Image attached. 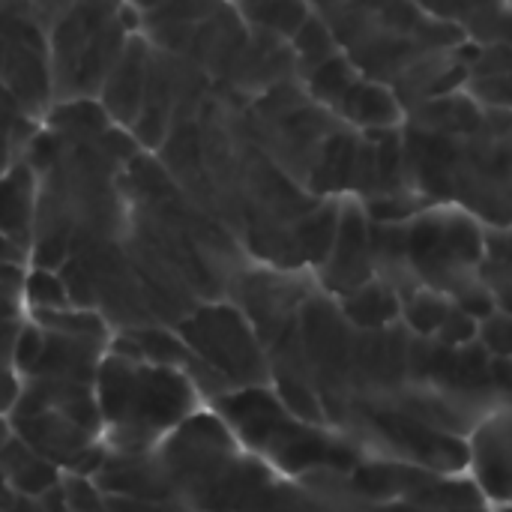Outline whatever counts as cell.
I'll use <instances>...</instances> for the list:
<instances>
[{
    "label": "cell",
    "mask_w": 512,
    "mask_h": 512,
    "mask_svg": "<svg viewBox=\"0 0 512 512\" xmlns=\"http://www.w3.org/2000/svg\"><path fill=\"white\" fill-rule=\"evenodd\" d=\"M339 51L402 108L462 90L468 39L414 0H309Z\"/></svg>",
    "instance_id": "obj_1"
},
{
    "label": "cell",
    "mask_w": 512,
    "mask_h": 512,
    "mask_svg": "<svg viewBox=\"0 0 512 512\" xmlns=\"http://www.w3.org/2000/svg\"><path fill=\"white\" fill-rule=\"evenodd\" d=\"M213 405L231 435L240 438L270 468L306 477L315 471L351 474L357 465H363L357 441L297 420L267 387L231 390Z\"/></svg>",
    "instance_id": "obj_2"
},
{
    "label": "cell",
    "mask_w": 512,
    "mask_h": 512,
    "mask_svg": "<svg viewBox=\"0 0 512 512\" xmlns=\"http://www.w3.org/2000/svg\"><path fill=\"white\" fill-rule=\"evenodd\" d=\"M99 417L123 453H141L195 414L186 372L111 354L96 372Z\"/></svg>",
    "instance_id": "obj_3"
},
{
    "label": "cell",
    "mask_w": 512,
    "mask_h": 512,
    "mask_svg": "<svg viewBox=\"0 0 512 512\" xmlns=\"http://www.w3.org/2000/svg\"><path fill=\"white\" fill-rule=\"evenodd\" d=\"M135 33H141V15L129 3L75 0L48 30L54 102L99 99L108 72Z\"/></svg>",
    "instance_id": "obj_4"
},
{
    "label": "cell",
    "mask_w": 512,
    "mask_h": 512,
    "mask_svg": "<svg viewBox=\"0 0 512 512\" xmlns=\"http://www.w3.org/2000/svg\"><path fill=\"white\" fill-rule=\"evenodd\" d=\"M405 240L420 288L441 291L453 300L483 282L486 228L471 213L453 204H432L405 222Z\"/></svg>",
    "instance_id": "obj_5"
},
{
    "label": "cell",
    "mask_w": 512,
    "mask_h": 512,
    "mask_svg": "<svg viewBox=\"0 0 512 512\" xmlns=\"http://www.w3.org/2000/svg\"><path fill=\"white\" fill-rule=\"evenodd\" d=\"M177 336L195 360L210 366L231 390L267 387L273 381L267 351L249 318L225 303L195 306L180 324Z\"/></svg>",
    "instance_id": "obj_6"
},
{
    "label": "cell",
    "mask_w": 512,
    "mask_h": 512,
    "mask_svg": "<svg viewBox=\"0 0 512 512\" xmlns=\"http://www.w3.org/2000/svg\"><path fill=\"white\" fill-rule=\"evenodd\" d=\"M0 84L39 123L54 105L48 33L30 12L27 0L0 9Z\"/></svg>",
    "instance_id": "obj_7"
},
{
    "label": "cell",
    "mask_w": 512,
    "mask_h": 512,
    "mask_svg": "<svg viewBox=\"0 0 512 512\" xmlns=\"http://www.w3.org/2000/svg\"><path fill=\"white\" fill-rule=\"evenodd\" d=\"M318 279L327 294L345 297L360 285L375 279L372 264V219L357 198H345L339 210V228L333 249L318 270Z\"/></svg>",
    "instance_id": "obj_8"
},
{
    "label": "cell",
    "mask_w": 512,
    "mask_h": 512,
    "mask_svg": "<svg viewBox=\"0 0 512 512\" xmlns=\"http://www.w3.org/2000/svg\"><path fill=\"white\" fill-rule=\"evenodd\" d=\"M471 465L483 498L512 504V408L489 414L471 438Z\"/></svg>",
    "instance_id": "obj_9"
},
{
    "label": "cell",
    "mask_w": 512,
    "mask_h": 512,
    "mask_svg": "<svg viewBox=\"0 0 512 512\" xmlns=\"http://www.w3.org/2000/svg\"><path fill=\"white\" fill-rule=\"evenodd\" d=\"M150 54H153L150 39L144 33H135L99 90L96 102L123 129H132L138 120L144 87H147V72H150Z\"/></svg>",
    "instance_id": "obj_10"
},
{
    "label": "cell",
    "mask_w": 512,
    "mask_h": 512,
    "mask_svg": "<svg viewBox=\"0 0 512 512\" xmlns=\"http://www.w3.org/2000/svg\"><path fill=\"white\" fill-rule=\"evenodd\" d=\"M435 21L456 27L474 45H510L512 48V3L510 0H414Z\"/></svg>",
    "instance_id": "obj_11"
},
{
    "label": "cell",
    "mask_w": 512,
    "mask_h": 512,
    "mask_svg": "<svg viewBox=\"0 0 512 512\" xmlns=\"http://www.w3.org/2000/svg\"><path fill=\"white\" fill-rule=\"evenodd\" d=\"M462 90L483 108L512 114V48L510 45H468Z\"/></svg>",
    "instance_id": "obj_12"
},
{
    "label": "cell",
    "mask_w": 512,
    "mask_h": 512,
    "mask_svg": "<svg viewBox=\"0 0 512 512\" xmlns=\"http://www.w3.org/2000/svg\"><path fill=\"white\" fill-rule=\"evenodd\" d=\"M36 201L39 180L33 165L21 156L0 174V237L12 240L18 249L33 246Z\"/></svg>",
    "instance_id": "obj_13"
},
{
    "label": "cell",
    "mask_w": 512,
    "mask_h": 512,
    "mask_svg": "<svg viewBox=\"0 0 512 512\" xmlns=\"http://www.w3.org/2000/svg\"><path fill=\"white\" fill-rule=\"evenodd\" d=\"M18 432H24L27 447L33 453H39L48 462H66V465H78L81 456L90 453V435H93L60 411L27 414L21 417Z\"/></svg>",
    "instance_id": "obj_14"
},
{
    "label": "cell",
    "mask_w": 512,
    "mask_h": 512,
    "mask_svg": "<svg viewBox=\"0 0 512 512\" xmlns=\"http://www.w3.org/2000/svg\"><path fill=\"white\" fill-rule=\"evenodd\" d=\"M339 309L357 333H375L396 327V321L402 318V297L381 279H372L357 291L339 297Z\"/></svg>",
    "instance_id": "obj_15"
},
{
    "label": "cell",
    "mask_w": 512,
    "mask_h": 512,
    "mask_svg": "<svg viewBox=\"0 0 512 512\" xmlns=\"http://www.w3.org/2000/svg\"><path fill=\"white\" fill-rule=\"evenodd\" d=\"M234 6L252 33H261L288 45L300 33V27L312 18L309 0H240Z\"/></svg>",
    "instance_id": "obj_16"
},
{
    "label": "cell",
    "mask_w": 512,
    "mask_h": 512,
    "mask_svg": "<svg viewBox=\"0 0 512 512\" xmlns=\"http://www.w3.org/2000/svg\"><path fill=\"white\" fill-rule=\"evenodd\" d=\"M480 276L495 306L501 312H512V228H486V258Z\"/></svg>",
    "instance_id": "obj_17"
},
{
    "label": "cell",
    "mask_w": 512,
    "mask_h": 512,
    "mask_svg": "<svg viewBox=\"0 0 512 512\" xmlns=\"http://www.w3.org/2000/svg\"><path fill=\"white\" fill-rule=\"evenodd\" d=\"M450 309H453V300L447 294L432 291V288H417L411 297L402 300V321L420 339H435Z\"/></svg>",
    "instance_id": "obj_18"
},
{
    "label": "cell",
    "mask_w": 512,
    "mask_h": 512,
    "mask_svg": "<svg viewBox=\"0 0 512 512\" xmlns=\"http://www.w3.org/2000/svg\"><path fill=\"white\" fill-rule=\"evenodd\" d=\"M24 291L27 300L39 309V312H51V309H69V291L60 273L36 267L27 279H24Z\"/></svg>",
    "instance_id": "obj_19"
},
{
    "label": "cell",
    "mask_w": 512,
    "mask_h": 512,
    "mask_svg": "<svg viewBox=\"0 0 512 512\" xmlns=\"http://www.w3.org/2000/svg\"><path fill=\"white\" fill-rule=\"evenodd\" d=\"M477 342L486 348L492 360H512V312L495 309L480 321V336Z\"/></svg>",
    "instance_id": "obj_20"
},
{
    "label": "cell",
    "mask_w": 512,
    "mask_h": 512,
    "mask_svg": "<svg viewBox=\"0 0 512 512\" xmlns=\"http://www.w3.org/2000/svg\"><path fill=\"white\" fill-rule=\"evenodd\" d=\"M477 336H480V321L471 318L468 312H462L453 303L450 315L444 318V324H441V330L435 333L432 342H438L441 348H468V345L477 342Z\"/></svg>",
    "instance_id": "obj_21"
},
{
    "label": "cell",
    "mask_w": 512,
    "mask_h": 512,
    "mask_svg": "<svg viewBox=\"0 0 512 512\" xmlns=\"http://www.w3.org/2000/svg\"><path fill=\"white\" fill-rule=\"evenodd\" d=\"M42 351H45V336L39 327L27 324L21 327L18 339H15V366L24 369V372H33L36 363L42 360Z\"/></svg>",
    "instance_id": "obj_22"
},
{
    "label": "cell",
    "mask_w": 512,
    "mask_h": 512,
    "mask_svg": "<svg viewBox=\"0 0 512 512\" xmlns=\"http://www.w3.org/2000/svg\"><path fill=\"white\" fill-rule=\"evenodd\" d=\"M30 3V12L36 15V21L45 27V33L54 27V21L75 3V0H27Z\"/></svg>",
    "instance_id": "obj_23"
},
{
    "label": "cell",
    "mask_w": 512,
    "mask_h": 512,
    "mask_svg": "<svg viewBox=\"0 0 512 512\" xmlns=\"http://www.w3.org/2000/svg\"><path fill=\"white\" fill-rule=\"evenodd\" d=\"M18 3H24V0H0V9H9V6H18Z\"/></svg>",
    "instance_id": "obj_24"
},
{
    "label": "cell",
    "mask_w": 512,
    "mask_h": 512,
    "mask_svg": "<svg viewBox=\"0 0 512 512\" xmlns=\"http://www.w3.org/2000/svg\"><path fill=\"white\" fill-rule=\"evenodd\" d=\"M111 3H126V0H111Z\"/></svg>",
    "instance_id": "obj_25"
},
{
    "label": "cell",
    "mask_w": 512,
    "mask_h": 512,
    "mask_svg": "<svg viewBox=\"0 0 512 512\" xmlns=\"http://www.w3.org/2000/svg\"><path fill=\"white\" fill-rule=\"evenodd\" d=\"M228 3H240V0H228Z\"/></svg>",
    "instance_id": "obj_26"
}]
</instances>
